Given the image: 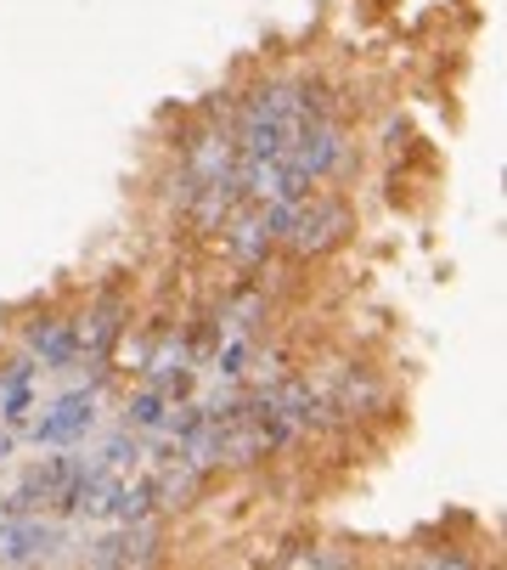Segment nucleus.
Listing matches in <instances>:
<instances>
[{
    "instance_id": "5",
    "label": "nucleus",
    "mask_w": 507,
    "mask_h": 570,
    "mask_svg": "<svg viewBox=\"0 0 507 570\" xmlns=\"http://www.w3.org/2000/svg\"><path fill=\"white\" fill-rule=\"evenodd\" d=\"M68 548V525L40 520V514H18L0 525V564H51Z\"/></svg>"
},
{
    "instance_id": "14",
    "label": "nucleus",
    "mask_w": 507,
    "mask_h": 570,
    "mask_svg": "<svg viewBox=\"0 0 507 570\" xmlns=\"http://www.w3.org/2000/svg\"><path fill=\"white\" fill-rule=\"evenodd\" d=\"M12 452H18V430H12V424H0V463H7Z\"/></svg>"
},
{
    "instance_id": "4",
    "label": "nucleus",
    "mask_w": 507,
    "mask_h": 570,
    "mask_svg": "<svg viewBox=\"0 0 507 570\" xmlns=\"http://www.w3.org/2000/svg\"><path fill=\"white\" fill-rule=\"evenodd\" d=\"M215 237L231 266H242V272L266 266V255L277 249V204H237V215Z\"/></svg>"
},
{
    "instance_id": "10",
    "label": "nucleus",
    "mask_w": 507,
    "mask_h": 570,
    "mask_svg": "<svg viewBox=\"0 0 507 570\" xmlns=\"http://www.w3.org/2000/svg\"><path fill=\"white\" fill-rule=\"evenodd\" d=\"M34 395H40V362L34 356H18L12 367H0V424L23 430L29 413H34Z\"/></svg>"
},
{
    "instance_id": "12",
    "label": "nucleus",
    "mask_w": 507,
    "mask_h": 570,
    "mask_svg": "<svg viewBox=\"0 0 507 570\" xmlns=\"http://www.w3.org/2000/svg\"><path fill=\"white\" fill-rule=\"evenodd\" d=\"M91 458H97V463H102V469H119V474H130V469H136V463H141V435H136V430H125V424H119V430H113V435H102V446H97V452H91Z\"/></svg>"
},
{
    "instance_id": "9",
    "label": "nucleus",
    "mask_w": 507,
    "mask_h": 570,
    "mask_svg": "<svg viewBox=\"0 0 507 570\" xmlns=\"http://www.w3.org/2000/svg\"><path fill=\"white\" fill-rule=\"evenodd\" d=\"M29 356L40 367H79V322L73 316H34L29 322Z\"/></svg>"
},
{
    "instance_id": "7",
    "label": "nucleus",
    "mask_w": 507,
    "mask_h": 570,
    "mask_svg": "<svg viewBox=\"0 0 507 570\" xmlns=\"http://www.w3.org/2000/svg\"><path fill=\"white\" fill-rule=\"evenodd\" d=\"M125 316H130V305H125L119 294H102L91 311H84V316H79V362L108 367V356H113L119 340H125Z\"/></svg>"
},
{
    "instance_id": "11",
    "label": "nucleus",
    "mask_w": 507,
    "mask_h": 570,
    "mask_svg": "<svg viewBox=\"0 0 507 570\" xmlns=\"http://www.w3.org/2000/svg\"><path fill=\"white\" fill-rule=\"evenodd\" d=\"M169 406H176V395H163L158 384H141V390H130L119 424L136 430L141 441H152V435H163V424H169Z\"/></svg>"
},
{
    "instance_id": "6",
    "label": "nucleus",
    "mask_w": 507,
    "mask_h": 570,
    "mask_svg": "<svg viewBox=\"0 0 507 570\" xmlns=\"http://www.w3.org/2000/svg\"><path fill=\"white\" fill-rule=\"evenodd\" d=\"M84 463H91V452H57V458L29 463V469H23V480H18V498H23V509H29V514L57 509V503H62V492L79 480V469H84Z\"/></svg>"
},
{
    "instance_id": "3",
    "label": "nucleus",
    "mask_w": 507,
    "mask_h": 570,
    "mask_svg": "<svg viewBox=\"0 0 507 570\" xmlns=\"http://www.w3.org/2000/svg\"><path fill=\"white\" fill-rule=\"evenodd\" d=\"M97 430V384L91 390H68L46 401L40 413H29V441L34 446H73Z\"/></svg>"
},
{
    "instance_id": "1",
    "label": "nucleus",
    "mask_w": 507,
    "mask_h": 570,
    "mask_svg": "<svg viewBox=\"0 0 507 570\" xmlns=\"http://www.w3.org/2000/svg\"><path fill=\"white\" fill-rule=\"evenodd\" d=\"M350 232H356V215H350L345 198L305 193V198L277 204V249H288V255H299V261L332 255Z\"/></svg>"
},
{
    "instance_id": "8",
    "label": "nucleus",
    "mask_w": 507,
    "mask_h": 570,
    "mask_svg": "<svg viewBox=\"0 0 507 570\" xmlns=\"http://www.w3.org/2000/svg\"><path fill=\"white\" fill-rule=\"evenodd\" d=\"M384 401V384L367 373V367H345L332 390H321V406H327V424H350V419H367L372 406Z\"/></svg>"
},
{
    "instance_id": "2",
    "label": "nucleus",
    "mask_w": 507,
    "mask_h": 570,
    "mask_svg": "<svg viewBox=\"0 0 507 570\" xmlns=\"http://www.w3.org/2000/svg\"><path fill=\"white\" fill-rule=\"evenodd\" d=\"M84 564H97V570H125V564H158L163 559V531L147 520H113L108 531H97L91 542L79 548Z\"/></svg>"
},
{
    "instance_id": "13",
    "label": "nucleus",
    "mask_w": 507,
    "mask_h": 570,
    "mask_svg": "<svg viewBox=\"0 0 507 570\" xmlns=\"http://www.w3.org/2000/svg\"><path fill=\"white\" fill-rule=\"evenodd\" d=\"M18 514H29V509H23V498H18V492H0V525L18 520Z\"/></svg>"
}]
</instances>
